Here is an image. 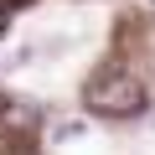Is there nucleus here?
Wrapping results in <instances>:
<instances>
[{
  "mask_svg": "<svg viewBox=\"0 0 155 155\" xmlns=\"http://www.w3.org/2000/svg\"><path fill=\"white\" fill-rule=\"evenodd\" d=\"M83 98H88V109L104 114V119H129V114L145 109V83H140V78H129V72H119V67H109V72L88 78Z\"/></svg>",
  "mask_w": 155,
  "mask_h": 155,
  "instance_id": "nucleus-1",
  "label": "nucleus"
},
{
  "mask_svg": "<svg viewBox=\"0 0 155 155\" xmlns=\"http://www.w3.org/2000/svg\"><path fill=\"white\" fill-rule=\"evenodd\" d=\"M5 124H31V109L16 98V104H5Z\"/></svg>",
  "mask_w": 155,
  "mask_h": 155,
  "instance_id": "nucleus-2",
  "label": "nucleus"
},
{
  "mask_svg": "<svg viewBox=\"0 0 155 155\" xmlns=\"http://www.w3.org/2000/svg\"><path fill=\"white\" fill-rule=\"evenodd\" d=\"M0 36H5V11H0Z\"/></svg>",
  "mask_w": 155,
  "mask_h": 155,
  "instance_id": "nucleus-3",
  "label": "nucleus"
}]
</instances>
